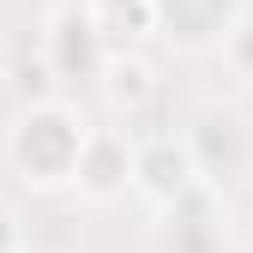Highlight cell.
<instances>
[{
    "mask_svg": "<svg viewBox=\"0 0 253 253\" xmlns=\"http://www.w3.org/2000/svg\"><path fill=\"white\" fill-rule=\"evenodd\" d=\"M90 121L67 103V97H37L24 103L6 126V157H12V175L37 193H54V187H73L79 169V151H84Z\"/></svg>",
    "mask_w": 253,
    "mask_h": 253,
    "instance_id": "cell-1",
    "label": "cell"
},
{
    "mask_svg": "<svg viewBox=\"0 0 253 253\" xmlns=\"http://www.w3.org/2000/svg\"><path fill=\"white\" fill-rule=\"evenodd\" d=\"M199 163L187 151V133H151V139H133V193L151 199L157 211H175L181 199L199 193Z\"/></svg>",
    "mask_w": 253,
    "mask_h": 253,
    "instance_id": "cell-2",
    "label": "cell"
},
{
    "mask_svg": "<svg viewBox=\"0 0 253 253\" xmlns=\"http://www.w3.org/2000/svg\"><path fill=\"white\" fill-rule=\"evenodd\" d=\"M151 6H157V37L175 42L181 54H217L247 18V0H151Z\"/></svg>",
    "mask_w": 253,
    "mask_h": 253,
    "instance_id": "cell-3",
    "label": "cell"
},
{
    "mask_svg": "<svg viewBox=\"0 0 253 253\" xmlns=\"http://www.w3.org/2000/svg\"><path fill=\"white\" fill-rule=\"evenodd\" d=\"M73 187L90 205H115L121 193H133V133L126 126H90L79 169H73Z\"/></svg>",
    "mask_w": 253,
    "mask_h": 253,
    "instance_id": "cell-4",
    "label": "cell"
},
{
    "mask_svg": "<svg viewBox=\"0 0 253 253\" xmlns=\"http://www.w3.org/2000/svg\"><path fill=\"white\" fill-rule=\"evenodd\" d=\"M42 54H48V73H60V79H97L109 60V42L97 37L84 6H60V12H48Z\"/></svg>",
    "mask_w": 253,
    "mask_h": 253,
    "instance_id": "cell-5",
    "label": "cell"
},
{
    "mask_svg": "<svg viewBox=\"0 0 253 253\" xmlns=\"http://www.w3.org/2000/svg\"><path fill=\"white\" fill-rule=\"evenodd\" d=\"M97 84H103L109 109L126 115V121H139L157 97H163V79H157V67H151V60H139L133 48L109 54V60H103V73H97Z\"/></svg>",
    "mask_w": 253,
    "mask_h": 253,
    "instance_id": "cell-6",
    "label": "cell"
},
{
    "mask_svg": "<svg viewBox=\"0 0 253 253\" xmlns=\"http://www.w3.org/2000/svg\"><path fill=\"white\" fill-rule=\"evenodd\" d=\"M84 12H90V24H97V37L109 42V54L157 37V6L151 0H84Z\"/></svg>",
    "mask_w": 253,
    "mask_h": 253,
    "instance_id": "cell-7",
    "label": "cell"
},
{
    "mask_svg": "<svg viewBox=\"0 0 253 253\" xmlns=\"http://www.w3.org/2000/svg\"><path fill=\"white\" fill-rule=\"evenodd\" d=\"M223 60H229L241 79H253V18H241V24H235V37L223 42Z\"/></svg>",
    "mask_w": 253,
    "mask_h": 253,
    "instance_id": "cell-8",
    "label": "cell"
},
{
    "mask_svg": "<svg viewBox=\"0 0 253 253\" xmlns=\"http://www.w3.org/2000/svg\"><path fill=\"white\" fill-rule=\"evenodd\" d=\"M0 253H24V217L12 205H0Z\"/></svg>",
    "mask_w": 253,
    "mask_h": 253,
    "instance_id": "cell-9",
    "label": "cell"
}]
</instances>
